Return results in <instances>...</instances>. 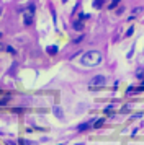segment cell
Returning <instances> with one entry per match:
<instances>
[{"label":"cell","mask_w":144,"mask_h":145,"mask_svg":"<svg viewBox=\"0 0 144 145\" xmlns=\"http://www.w3.org/2000/svg\"><path fill=\"white\" fill-rule=\"evenodd\" d=\"M80 62L87 67H95L102 62V52L100 51H89V52H85L82 56Z\"/></svg>","instance_id":"6da1fadb"},{"label":"cell","mask_w":144,"mask_h":145,"mask_svg":"<svg viewBox=\"0 0 144 145\" xmlns=\"http://www.w3.org/2000/svg\"><path fill=\"white\" fill-rule=\"evenodd\" d=\"M33 18H34V3H30L26 10H23V21H25L26 26H30L33 23Z\"/></svg>","instance_id":"7a4b0ae2"},{"label":"cell","mask_w":144,"mask_h":145,"mask_svg":"<svg viewBox=\"0 0 144 145\" xmlns=\"http://www.w3.org/2000/svg\"><path fill=\"white\" fill-rule=\"evenodd\" d=\"M106 85V78H105L103 75H95L93 78L90 80V88H100V86H103Z\"/></svg>","instance_id":"3957f363"},{"label":"cell","mask_w":144,"mask_h":145,"mask_svg":"<svg viewBox=\"0 0 144 145\" xmlns=\"http://www.w3.org/2000/svg\"><path fill=\"white\" fill-rule=\"evenodd\" d=\"M8 101H10V93L0 91V106H5Z\"/></svg>","instance_id":"277c9868"},{"label":"cell","mask_w":144,"mask_h":145,"mask_svg":"<svg viewBox=\"0 0 144 145\" xmlns=\"http://www.w3.org/2000/svg\"><path fill=\"white\" fill-rule=\"evenodd\" d=\"M52 112H54V116H56L57 119L64 118V111H62V108H61V106H54V108H52Z\"/></svg>","instance_id":"5b68a950"},{"label":"cell","mask_w":144,"mask_h":145,"mask_svg":"<svg viewBox=\"0 0 144 145\" xmlns=\"http://www.w3.org/2000/svg\"><path fill=\"white\" fill-rule=\"evenodd\" d=\"M46 52L49 54V56H56L59 52V49H57V46H48L46 47Z\"/></svg>","instance_id":"8992f818"},{"label":"cell","mask_w":144,"mask_h":145,"mask_svg":"<svg viewBox=\"0 0 144 145\" xmlns=\"http://www.w3.org/2000/svg\"><path fill=\"white\" fill-rule=\"evenodd\" d=\"M92 125H93V121H90V122H84V124H80V125H79V132L87 131V129H90Z\"/></svg>","instance_id":"52a82bcc"},{"label":"cell","mask_w":144,"mask_h":145,"mask_svg":"<svg viewBox=\"0 0 144 145\" xmlns=\"http://www.w3.org/2000/svg\"><path fill=\"white\" fill-rule=\"evenodd\" d=\"M103 2L105 0H93V8H97V10L98 8H102L103 7Z\"/></svg>","instance_id":"ba28073f"},{"label":"cell","mask_w":144,"mask_h":145,"mask_svg":"<svg viewBox=\"0 0 144 145\" xmlns=\"http://www.w3.org/2000/svg\"><path fill=\"white\" fill-rule=\"evenodd\" d=\"M141 12H143V7H136L133 10V16H129V20H133L134 16H137V13H141Z\"/></svg>","instance_id":"9c48e42d"},{"label":"cell","mask_w":144,"mask_h":145,"mask_svg":"<svg viewBox=\"0 0 144 145\" xmlns=\"http://www.w3.org/2000/svg\"><path fill=\"white\" fill-rule=\"evenodd\" d=\"M103 122H105V119H98V121H95V122H93V127H95V129H98V127H102V125H103Z\"/></svg>","instance_id":"30bf717a"},{"label":"cell","mask_w":144,"mask_h":145,"mask_svg":"<svg viewBox=\"0 0 144 145\" xmlns=\"http://www.w3.org/2000/svg\"><path fill=\"white\" fill-rule=\"evenodd\" d=\"M120 2H121V0H111V3L108 5V8H110V10H113V8H116Z\"/></svg>","instance_id":"8fae6325"},{"label":"cell","mask_w":144,"mask_h":145,"mask_svg":"<svg viewBox=\"0 0 144 145\" xmlns=\"http://www.w3.org/2000/svg\"><path fill=\"white\" fill-rule=\"evenodd\" d=\"M18 145H33V142L26 140V138H20V140H18Z\"/></svg>","instance_id":"7c38bea8"},{"label":"cell","mask_w":144,"mask_h":145,"mask_svg":"<svg viewBox=\"0 0 144 145\" xmlns=\"http://www.w3.org/2000/svg\"><path fill=\"white\" fill-rule=\"evenodd\" d=\"M82 28H84V25H82V21H75V23H74V29H77V31H80Z\"/></svg>","instance_id":"4fadbf2b"},{"label":"cell","mask_w":144,"mask_h":145,"mask_svg":"<svg viewBox=\"0 0 144 145\" xmlns=\"http://www.w3.org/2000/svg\"><path fill=\"white\" fill-rule=\"evenodd\" d=\"M133 33H134V28H129V29L126 31V34H124V36L128 38V36H131V34H133Z\"/></svg>","instance_id":"5bb4252c"},{"label":"cell","mask_w":144,"mask_h":145,"mask_svg":"<svg viewBox=\"0 0 144 145\" xmlns=\"http://www.w3.org/2000/svg\"><path fill=\"white\" fill-rule=\"evenodd\" d=\"M12 111L13 112H23V111H25V108H13Z\"/></svg>","instance_id":"9a60e30c"},{"label":"cell","mask_w":144,"mask_h":145,"mask_svg":"<svg viewBox=\"0 0 144 145\" xmlns=\"http://www.w3.org/2000/svg\"><path fill=\"white\" fill-rule=\"evenodd\" d=\"M7 51H8L10 54H15V49H13L12 46H8V47H7Z\"/></svg>","instance_id":"2e32d148"},{"label":"cell","mask_w":144,"mask_h":145,"mask_svg":"<svg viewBox=\"0 0 144 145\" xmlns=\"http://www.w3.org/2000/svg\"><path fill=\"white\" fill-rule=\"evenodd\" d=\"M82 39H84V36H80V38H77V39H74V42H75V44H79Z\"/></svg>","instance_id":"e0dca14e"},{"label":"cell","mask_w":144,"mask_h":145,"mask_svg":"<svg viewBox=\"0 0 144 145\" xmlns=\"http://www.w3.org/2000/svg\"><path fill=\"white\" fill-rule=\"evenodd\" d=\"M111 109H113V106H108V108H105V112H111Z\"/></svg>","instance_id":"ac0fdd59"},{"label":"cell","mask_w":144,"mask_h":145,"mask_svg":"<svg viewBox=\"0 0 144 145\" xmlns=\"http://www.w3.org/2000/svg\"><path fill=\"white\" fill-rule=\"evenodd\" d=\"M7 145H17L15 142H12V140H7Z\"/></svg>","instance_id":"d6986e66"},{"label":"cell","mask_w":144,"mask_h":145,"mask_svg":"<svg viewBox=\"0 0 144 145\" xmlns=\"http://www.w3.org/2000/svg\"><path fill=\"white\" fill-rule=\"evenodd\" d=\"M2 49H3V44H2V42H0V51H2Z\"/></svg>","instance_id":"ffe728a7"},{"label":"cell","mask_w":144,"mask_h":145,"mask_svg":"<svg viewBox=\"0 0 144 145\" xmlns=\"http://www.w3.org/2000/svg\"><path fill=\"white\" fill-rule=\"evenodd\" d=\"M143 86H144V78H143Z\"/></svg>","instance_id":"44dd1931"},{"label":"cell","mask_w":144,"mask_h":145,"mask_svg":"<svg viewBox=\"0 0 144 145\" xmlns=\"http://www.w3.org/2000/svg\"><path fill=\"white\" fill-rule=\"evenodd\" d=\"M0 15H2V8H0Z\"/></svg>","instance_id":"7402d4cb"},{"label":"cell","mask_w":144,"mask_h":145,"mask_svg":"<svg viewBox=\"0 0 144 145\" xmlns=\"http://www.w3.org/2000/svg\"><path fill=\"white\" fill-rule=\"evenodd\" d=\"M0 38H2V33H0Z\"/></svg>","instance_id":"603a6c76"}]
</instances>
